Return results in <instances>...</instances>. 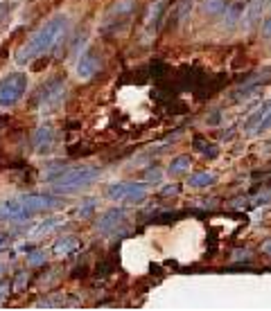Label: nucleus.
I'll use <instances>...</instances> for the list:
<instances>
[{
	"label": "nucleus",
	"mask_w": 271,
	"mask_h": 311,
	"mask_svg": "<svg viewBox=\"0 0 271 311\" xmlns=\"http://www.w3.org/2000/svg\"><path fill=\"white\" fill-rule=\"evenodd\" d=\"M66 32H68V14L59 12V14L50 16V18L36 32H32V36L18 47L16 63L23 66V63L36 61V59H41V56L50 54L57 47V43L66 36Z\"/></svg>",
	"instance_id": "1"
},
{
	"label": "nucleus",
	"mask_w": 271,
	"mask_h": 311,
	"mask_svg": "<svg viewBox=\"0 0 271 311\" xmlns=\"http://www.w3.org/2000/svg\"><path fill=\"white\" fill-rule=\"evenodd\" d=\"M102 169L100 167H70V169H61L59 174H50L45 181H52V189L57 194H72L79 189L88 187L100 178Z\"/></svg>",
	"instance_id": "2"
},
{
	"label": "nucleus",
	"mask_w": 271,
	"mask_h": 311,
	"mask_svg": "<svg viewBox=\"0 0 271 311\" xmlns=\"http://www.w3.org/2000/svg\"><path fill=\"white\" fill-rule=\"evenodd\" d=\"M28 86L30 79L25 72H7L5 77H0V108L16 106L28 93Z\"/></svg>",
	"instance_id": "3"
},
{
	"label": "nucleus",
	"mask_w": 271,
	"mask_h": 311,
	"mask_svg": "<svg viewBox=\"0 0 271 311\" xmlns=\"http://www.w3.org/2000/svg\"><path fill=\"white\" fill-rule=\"evenodd\" d=\"M149 183H136V181H120L113 183V185L106 187V199L111 201H131V203H140L145 196H147Z\"/></svg>",
	"instance_id": "4"
},
{
	"label": "nucleus",
	"mask_w": 271,
	"mask_h": 311,
	"mask_svg": "<svg viewBox=\"0 0 271 311\" xmlns=\"http://www.w3.org/2000/svg\"><path fill=\"white\" fill-rule=\"evenodd\" d=\"M64 91H66V79L64 77H52L43 86L39 88L36 95V106L41 110H50L64 99Z\"/></svg>",
	"instance_id": "5"
},
{
	"label": "nucleus",
	"mask_w": 271,
	"mask_h": 311,
	"mask_svg": "<svg viewBox=\"0 0 271 311\" xmlns=\"http://www.w3.org/2000/svg\"><path fill=\"white\" fill-rule=\"evenodd\" d=\"M18 203L23 208V214L25 217H32L36 212H50L55 208H61V203L57 196H45V194H20L18 196Z\"/></svg>",
	"instance_id": "6"
},
{
	"label": "nucleus",
	"mask_w": 271,
	"mask_h": 311,
	"mask_svg": "<svg viewBox=\"0 0 271 311\" xmlns=\"http://www.w3.org/2000/svg\"><path fill=\"white\" fill-rule=\"evenodd\" d=\"M100 68H102V59L95 47H88L86 52H82L79 61H77V75H79V79L95 77L100 72Z\"/></svg>",
	"instance_id": "7"
},
{
	"label": "nucleus",
	"mask_w": 271,
	"mask_h": 311,
	"mask_svg": "<svg viewBox=\"0 0 271 311\" xmlns=\"http://www.w3.org/2000/svg\"><path fill=\"white\" fill-rule=\"evenodd\" d=\"M32 145H34V149L39 151V154L50 151L52 145H55V126H52V124H41L39 129L34 131Z\"/></svg>",
	"instance_id": "8"
},
{
	"label": "nucleus",
	"mask_w": 271,
	"mask_h": 311,
	"mask_svg": "<svg viewBox=\"0 0 271 311\" xmlns=\"http://www.w3.org/2000/svg\"><path fill=\"white\" fill-rule=\"evenodd\" d=\"M124 221V210L118 208V210H109L106 214H102V219L97 221V230L102 235H109V233H116L118 230V223Z\"/></svg>",
	"instance_id": "9"
},
{
	"label": "nucleus",
	"mask_w": 271,
	"mask_h": 311,
	"mask_svg": "<svg viewBox=\"0 0 271 311\" xmlns=\"http://www.w3.org/2000/svg\"><path fill=\"white\" fill-rule=\"evenodd\" d=\"M79 248H82V239H79V237H75V235L61 237V239L55 244V252H57V255H68V252H75V250H79Z\"/></svg>",
	"instance_id": "10"
},
{
	"label": "nucleus",
	"mask_w": 271,
	"mask_h": 311,
	"mask_svg": "<svg viewBox=\"0 0 271 311\" xmlns=\"http://www.w3.org/2000/svg\"><path fill=\"white\" fill-rule=\"evenodd\" d=\"M59 225H64V219H45L41 221V223H36L32 228V233H30V237L32 239H36V237H43V235H50L55 228H59Z\"/></svg>",
	"instance_id": "11"
},
{
	"label": "nucleus",
	"mask_w": 271,
	"mask_h": 311,
	"mask_svg": "<svg viewBox=\"0 0 271 311\" xmlns=\"http://www.w3.org/2000/svg\"><path fill=\"white\" fill-rule=\"evenodd\" d=\"M215 183V174L212 172H197L187 178V185L190 187H208Z\"/></svg>",
	"instance_id": "12"
},
{
	"label": "nucleus",
	"mask_w": 271,
	"mask_h": 311,
	"mask_svg": "<svg viewBox=\"0 0 271 311\" xmlns=\"http://www.w3.org/2000/svg\"><path fill=\"white\" fill-rule=\"evenodd\" d=\"M45 262H48V252L36 248V250H30L28 252V266L30 268H41L45 266Z\"/></svg>",
	"instance_id": "13"
},
{
	"label": "nucleus",
	"mask_w": 271,
	"mask_h": 311,
	"mask_svg": "<svg viewBox=\"0 0 271 311\" xmlns=\"http://www.w3.org/2000/svg\"><path fill=\"white\" fill-rule=\"evenodd\" d=\"M190 165H192L190 156H179L176 160H172V165H170V174H172V176H179V174H183L185 169H190Z\"/></svg>",
	"instance_id": "14"
},
{
	"label": "nucleus",
	"mask_w": 271,
	"mask_h": 311,
	"mask_svg": "<svg viewBox=\"0 0 271 311\" xmlns=\"http://www.w3.org/2000/svg\"><path fill=\"white\" fill-rule=\"evenodd\" d=\"M95 208H97V199H86V201L79 205L77 214H79V217H91L93 210H95Z\"/></svg>",
	"instance_id": "15"
},
{
	"label": "nucleus",
	"mask_w": 271,
	"mask_h": 311,
	"mask_svg": "<svg viewBox=\"0 0 271 311\" xmlns=\"http://www.w3.org/2000/svg\"><path fill=\"white\" fill-rule=\"evenodd\" d=\"M28 282H30V273L20 271L16 275V280H14V289H16V291H23V289H28Z\"/></svg>",
	"instance_id": "16"
},
{
	"label": "nucleus",
	"mask_w": 271,
	"mask_h": 311,
	"mask_svg": "<svg viewBox=\"0 0 271 311\" xmlns=\"http://www.w3.org/2000/svg\"><path fill=\"white\" fill-rule=\"evenodd\" d=\"M269 126H271V106L267 108V113H264V118L258 122V126H255V133H264Z\"/></svg>",
	"instance_id": "17"
},
{
	"label": "nucleus",
	"mask_w": 271,
	"mask_h": 311,
	"mask_svg": "<svg viewBox=\"0 0 271 311\" xmlns=\"http://www.w3.org/2000/svg\"><path fill=\"white\" fill-rule=\"evenodd\" d=\"M179 185H168L165 189H160V196H176V194H179Z\"/></svg>",
	"instance_id": "18"
},
{
	"label": "nucleus",
	"mask_w": 271,
	"mask_h": 311,
	"mask_svg": "<svg viewBox=\"0 0 271 311\" xmlns=\"http://www.w3.org/2000/svg\"><path fill=\"white\" fill-rule=\"evenodd\" d=\"M7 296H9V287L7 284H0V304L7 300Z\"/></svg>",
	"instance_id": "19"
},
{
	"label": "nucleus",
	"mask_w": 271,
	"mask_h": 311,
	"mask_svg": "<svg viewBox=\"0 0 271 311\" xmlns=\"http://www.w3.org/2000/svg\"><path fill=\"white\" fill-rule=\"evenodd\" d=\"M264 34H267V36H271V14H269V18H267V23H264Z\"/></svg>",
	"instance_id": "20"
},
{
	"label": "nucleus",
	"mask_w": 271,
	"mask_h": 311,
	"mask_svg": "<svg viewBox=\"0 0 271 311\" xmlns=\"http://www.w3.org/2000/svg\"><path fill=\"white\" fill-rule=\"evenodd\" d=\"M9 244V237H5V235H0V250L5 248V246Z\"/></svg>",
	"instance_id": "21"
},
{
	"label": "nucleus",
	"mask_w": 271,
	"mask_h": 311,
	"mask_svg": "<svg viewBox=\"0 0 271 311\" xmlns=\"http://www.w3.org/2000/svg\"><path fill=\"white\" fill-rule=\"evenodd\" d=\"M262 250H264V252H269V255H271V239H269V241H264V244H262Z\"/></svg>",
	"instance_id": "22"
},
{
	"label": "nucleus",
	"mask_w": 271,
	"mask_h": 311,
	"mask_svg": "<svg viewBox=\"0 0 271 311\" xmlns=\"http://www.w3.org/2000/svg\"><path fill=\"white\" fill-rule=\"evenodd\" d=\"M3 273H5V268H3V264H0V275H3Z\"/></svg>",
	"instance_id": "23"
}]
</instances>
